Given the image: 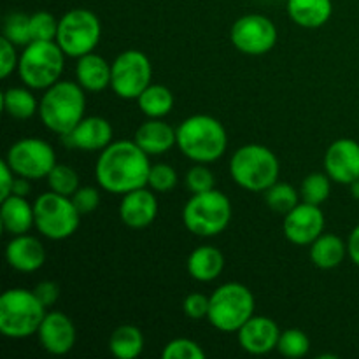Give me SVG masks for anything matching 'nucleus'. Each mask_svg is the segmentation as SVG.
<instances>
[{"mask_svg": "<svg viewBox=\"0 0 359 359\" xmlns=\"http://www.w3.org/2000/svg\"><path fill=\"white\" fill-rule=\"evenodd\" d=\"M58 23L60 20H56L48 11H39V13L30 14L32 41H56Z\"/></svg>", "mask_w": 359, "mask_h": 359, "instance_id": "37", "label": "nucleus"}, {"mask_svg": "<svg viewBox=\"0 0 359 359\" xmlns=\"http://www.w3.org/2000/svg\"><path fill=\"white\" fill-rule=\"evenodd\" d=\"M133 140L149 156H160L177 146V130L163 121V118H147V121L135 130Z\"/></svg>", "mask_w": 359, "mask_h": 359, "instance_id": "21", "label": "nucleus"}, {"mask_svg": "<svg viewBox=\"0 0 359 359\" xmlns=\"http://www.w3.org/2000/svg\"><path fill=\"white\" fill-rule=\"evenodd\" d=\"M175 130L179 151L193 163H214L226 153V128L214 116L193 114Z\"/></svg>", "mask_w": 359, "mask_h": 359, "instance_id": "2", "label": "nucleus"}, {"mask_svg": "<svg viewBox=\"0 0 359 359\" xmlns=\"http://www.w3.org/2000/svg\"><path fill=\"white\" fill-rule=\"evenodd\" d=\"M332 179L326 172H312L302 181L300 198L302 202L312 203V205H323L330 198L332 193Z\"/></svg>", "mask_w": 359, "mask_h": 359, "instance_id": "31", "label": "nucleus"}, {"mask_svg": "<svg viewBox=\"0 0 359 359\" xmlns=\"http://www.w3.org/2000/svg\"><path fill=\"white\" fill-rule=\"evenodd\" d=\"M100 37V18L93 11L76 7L60 18L56 42L67 58H81L88 53H93Z\"/></svg>", "mask_w": 359, "mask_h": 359, "instance_id": "10", "label": "nucleus"}, {"mask_svg": "<svg viewBox=\"0 0 359 359\" xmlns=\"http://www.w3.org/2000/svg\"><path fill=\"white\" fill-rule=\"evenodd\" d=\"M109 351L118 359H135L144 351V335L139 326L121 325L111 333Z\"/></svg>", "mask_w": 359, "mask_h": 359, "instance_id": "28", "label": "nucleus"}, {"mask_svg": "<svg viewBox=\"0 0 359 359\" xmlns=\"http://www.w3.org/2000/svg\"><path fill=\"white\" fill-rule=\"evenodd\" d=\"M158 216V198L153 189L146 186L121 196L119 219L132 230H142L154 223Z\"/></svg>", "mask_w": 359, "mask_h": 359, "instance_id": "19", "label": "nucleus"}, {"mask_svg": "<svg viewBox=\"0 0 359 359\" xmlns=\"http://www.w3.org/2000/svg\"><path fill=\"white\" fill-rule=\"evenodd\" d=\"M70 198H72L74 205L77 207L81 216L95 212L100 205V191L95 186H79Z\"/></svg>", "mask_w": 359, "mask_h": 359, "instance_id": "39", "label": "nucleus"}, {"mask_svg": "<svg viewBox=\"0 0 359 359\" xmlns=\"http://www.w3.org/2000/svg\"><path fill=\"white\" fill-rule=\"evenodd\" d=\"M30 179L27 177H20V175H16V179H14V184H13V193L11 195H18V196H28L30 195Z\"/></svg>", "mask_w": 359, "mask_h": 359, "instance_id": "45", "label": "nucleus"}, {"mask_svg": "<svg viewBox=\"0 0 359 359\" xmlns=\"http://www.w3.org/2000/svg\"><path fill=\"white\" fill-rule=\"evenodd\" d=\"M86 112V93L77 81H62L44 90L39 100V118L49 132L69 133Z\"/></svg>", "mask_w": 359, "mask_h": 359, "instance_id": "3", "label": "nucleus"}, {"mask_svg": "<svg viewBox=\"0 0 359 359\" xmlns=\"http://www.w3.org/2000/svg\"><path fill=\"white\" fill-rule=\"evenodd\" d=\"M311 262L319 270H333L342 265L347 256V242L333 233H323L309 248Z\"/></svg>", "mask_w": 359, "mask_h": 359, "instance_id": "26", "label": "nucleus"}, {"mask_svg": "<svg viewBox=\"0 0 359 359\" xmlns=\"http://www.w3.org/2000/svg\"><path fill=\"white\" fill-rule=\"evenodd\" d=\"M35 230L49 241H67L81 224V212L72 198L49 189L34 202Z\"/></svg>", "mask_w": 359, "mask_h": 359, "instance_id": "9", "label": "nucleus"}, {"mask_svg": "<svg viewBox=\"0 0 359 359\" xmlns=\"http://www.w3.org/2000/svg\"><path fill=\"white\" fill-rule=\"evenodd\" d=\"M114 128L102 116H84L69 133L62 135V142L69 149L84 153H100L112 142Z\"/></svg>", "mask_w": 359, "mask_h": 359, "instance_id": "15", "label": "nucleus"}, {"mask_svg": "<svg viewBox=\"0 0 359 359\" xmlns=\"http://www.w3.org/2000/svg\"><path fill=\"white\" fill-rule=\"evenodd\" d=\"M209 305L210 297H205L202 293H191L182 302V311L189 319L200 321V319H207L209 316Z\"/></svg>", "mask_w": 359, "mask_h": 359, "instance_id": "40", "label": "nucleus"}, {"mask_svg": "<svg viewBox=\"0 0 359 359\" xmlns=\"http://www.w3.org/2000/svg\"><path fill=\"white\" fill-rule=\"evenodd\" d=\"M326 219L321 205L300 202L284 216L283 230L287 241L294 245H311L325 233Z\"/></svg>", "mask_w": 359, "mask_h": 359, "instance_id": "14", "label": "nucleus"}, {"mask_svg": "<svg viewBox=\"0 0 359 359\" xmlns=\"http://www.w3.org/2000/svg\"><path fill=\"white\" fill-rule=\"evenodd\" d=\"M2 109L9 118L16 121H27L39 114V100L35 98L34 90L28 86L7 88L2 93Z\"/></svg>", "mask_w": 359, "mask_h": 359, "instance_id": "27", "label": "nucleus"}, {"mask_svg": "<svg viewBox=\"0 0 359 359\" xmlns=\"http://www.w3.org/2000/svg\"><path fill=\"white\" fill-rule=\"evenodd\" d=\"M347 256H349L354 265L359 266V224L354 226L349 238H347Z\"/></svg>", "mask_w": 359, "mask_h": 359, "instance_id": "44", "label": "nucleus"}, {"mask_svg": "<svg viewBox=\"0 0 359 359\" xmlns=\"http://www.w3.org/2000/svg\"><path fill=\"white\" fill-rule=\"evenodd\" d=\"M153 79V65L139 49L121 51L112 62L111 90L123 100H137Z\"/></svg>", "mask_w": 359, "mask_h": 359, "instance_id": "11", "label": "nucleus"}, {"mask_svg": "<svg viewBox=\"0 0 359 359\" xmlns=\"http://www.w3.org/2000/svg\"><path fill=\"white\" fill-rule=\"evenodd\" d=\"M0 223L4 231L11 237L28 233L32 228H35L34 203L28 202L27 196L9 195L0 205Z\"/></svg>", "mask_w": 359, "mask_h": 359, "instance_id": "23", "label": "nucleus"}, {"mask_svg": "<svg viewBox=\"0 0 359 359\" xmlns=\"http://www.w3.org/2000/svg\"><path fill=\"white\" fill-rule=\"evenodd\" d=\"M309 349H311V339L300 328H287L280 332L279 344H277V353L280 356L298 359L307 356Z\"/></svg>", "mask_w": 359, "mask_h": 359, "instance_id": "32", "label": "nucleus"}, {"mask_svg": "<svg viewBox=\"0 0 359 359\" xmlns=\"http://www.w3.org/2000/svg\"><path fill=\"white\" fill-rule=\"evenodd\" d=\"M18 46L2 37V51H0V76L7 79L13 72H18V63H20V55L16 53Z\"/></svg>", "mask_w": 359, "mask_h": 359, "instance_id": "41", "label": "nucleus"}, {"mask_svg": "<svg viewBox=\"0 0 359 359\" xmlns=\"http://www.w3.org/2000/svg\"><path fill=\"white\" fill-rule=\"evenodd\" d=\"M265 202L273 212L286 216L300 203V191H297L290 182L277 181L265 191Z\"/></svg>", "mask_w": 359, "mask_h": 359, "instance_id": "30", "label": "nucleus"}, {"mask_svg": "<svg viewBox=\"0 0 359 359\" xmlns=\"http://www.w3.org/2000/svg\"><path fill=\"white\" fill-rule=\"evenodd\" d=\"M349 188H351V195H353V198L359 200V179H356L354 182H351Z\"/></svg>", "mask_w": 359, "mask_h": 359, "instance_id": "46", "label": "nucleus"}, {"mask_svg": "<svg viewBox=\"0 0 359 359\" xmlns=\"http://www.w3.org/2000/svg\"><path fill=\"white\" fill-rule=\"evenodd\" d=\"M163 359H203L205 351L191 339H174L167 342L161 351Z\"/></svg>", "mask_w": 359, "mask_h": 359, "instance_id": "36", "label": "nucleus"}, {"mask_svg": "<svg viewBox=\"0 0 359 359\" xmlns=\"http://www.w3.org/2000/svg\"><path fill=\"white\" fill-rule=\"evenodd\" d=\"M137 104H139L140 112H142L146 118H154L161 119L165 116H168L174 109V93L168 90L163 84H153L151 83L146 90L140 93V97L137 98Z\"/></svg>", "mask_w": 359, "mask_h": 359, "instance_id": "29", "label": "nucleus"}, {"mask_svg": "<svg viewBox=\"0 0 359 359\" xmlns=\"http://www.w3.org/2000/svg\"><path fill=\"white\" fill-rule=\"evenodd\" d=\"M231 202L216 188L195 193L182 207V223L196 237H216L223 233L231 221Z\"/></svg>", "mask_w": 359, "mask_h": 359, "instance_id": "7", "label": "nucleus"}, {"mask_svg": "<svg viewBox=\"0 0 359 359\" xmlns=\"http://www.w3.org/2000/svg\"><path fill=\"white\" fill-rule=\"evenodd\" d=\"M149 170V154L135 140H112L98 154L95 179L104 191L123 196L147 186Z\"/></svg>", "mask_w": 359, "mask_h": 359, "instance_id": "1", "label": "nucleus"}, {"mask_svg": "<svg viewBox=\"0 0 359 359\" xmlns=\"http://www.w3.org/2000/svg\"><path fill=\"white\" fill-rule=\"evenodd\" d=\"M2 37H6L7 41L13 42L14 46H21V48L30 44V16L25 13H20V11L7 14L6 20H4Z\"/></svg>", "mask_w": 359, "mask_h": 359, "instance_id": "33", "label": "nucleus"}, {"mask_svg": "<svg viewBox=\"0 0 359 359\" xmlns=\"http://www.w3.org/2000/svg\"><path fill=\"white\" fill-rule=\"evenodd\" d=\"M65 53L56 41H32L20 53L18 76L30 90H48L62 79Z\"/></svg>", "mask_w": 359, "mask_h": 359, "instance_id": "6", "label": "nucleus"}, {"mask_svg": "<svg viewBox=\"0 0 359 359\" xmlns=\"http://www.w3.org/2000/svg\"><path fill=\"white\" fill-rule=\"evenodd\" d=\"M6 262L20 273H34L46 263V249L37 237L23 233L9 241L6 248Z\"/></svg>", "mask_w": 359, "mask_h": 359, "instance_id": "20", "label": "nucleus"}, {"mask_svg": "<svg viewBox=\"0 0 359 359\" xmlns=\"http://www.w3.org/2000/svg\"><path fill=\"white\" fill-rule=\"evenodd\" d=\"M224 265H226L224 255L214 245H200V248L193 249L191 255L188 256V262H186L189 277L196 283L203 284L219 279Z\"/></svg>", "mask_w": 359, "mask_h": 359, "instance_id": "24", "label": "nucleus"}, {"mask_svg": "<svg viewBox=\"0 0 359 359\" xmlns=\"http://www.w3.org/2000/svg\"><path fill=\"white\" fill-rule=\"evenodd\" d=\"M14 179H16V174L13 172V168L9 167L6 160L0 163V200L7 198V196L13 193V184Z\"/></svg>", "mask_w": 359, "mask_h": 359, "instance_id": "43", "label": "nucleus"}, {"mask_svg": "<svg viewBox=\"0 0 359 359\" xmlns=\"http://www.w3.org/2000/svg\"><path fill=\"white\" fill-rule=\"evenodd\" d=\"M34 293L46 307H53L60 298V286L53 280H42L34 287Z\"/></svg>", "mask_w": 359, "mask_h": 359, "instance_id": "42", "label": "nucleus"}, {"mask_svg": "<svg viewBox=\"0 0 359 359\" xmlns=\"http://www.w3.org/2000/svg\"><path fill=\"white\" fill-rule=\"evenodd\" d=\"M46 179H48V186L51 191L65 196H72L81 186L77 172L72 167L63 163H56Z\"/></svg>", "mask_w": 359, "mask_h": 359, "instance_id": "34", "label": "nucleus"}, {"mask_svg": "<svg viewBox=\"0 0 359 359\" xmlns=\"http://www.w3.org/2000/svg\"><path fill=\"white\" fill-rule=\"evenodd\" d=\"M277 27L263 14H244L233 21L230 41L238 53L248 56H263L277 44Z\"/></svg>", "mask_w": 359, "mask_h": 359, "instance_id": "13", "label": "nucleus"}, {"mask_svg": "<svg viewBox=\"0 0 359 359\" xmlns=\"http://www.w3.org/2000/svg\"><path fill=\"white\" fill-rule=\"evenodd\" d=\"M286 11L294 25L307 30L325 27L333 14L332 0H287Z\"/></svg>", "mask_w": 359, "mask_h": 359, "instance_id": "25", "label": "nucleus"}, {"mask_svg": "<svg viewBox=\"0 0 359 359\" xmlns=\"http://www.w3.org/2000/svg\"><path fill=\"white\" fill-rule=\"evenodd\" d=\"M46 309L34 290L11 287L4 291L0 297V333L13 340L37 335L39 326L48 314Z\"/></svg>", "mask_w": 359, "mask_h": 359, "instance_id": "5", "label": "nucleus"}, {"mask_svg": "<svg viewBox=\"0 0 359 359\" xmlns=\"http://www.w3.org/2000/svg\"><path fill=\"white\" fill-rule=\"evenodd\" d=\"M230 177L238 188L252 193H265L279 181L280 163L277 154L263 144H245L230 158Z\"/></svg>", "mask_w": 359, "mask_h": 359, "instance_id": "4", "label": "nucleus"}, {"mask_svg": "<svg viewBox=\"0 0 359 359\" xmlns=\"http://www.w3.org/2000/svg\"><path fill=\"white\" fill-rule=\"evenodd\" d=\"M325 172L337 184L349 186L359 179V142L337 139L325 153Z\"/></svg>", "mask_w": 359, "mask_h": 359, "instance_id": "17", "label": "nucleus"}, {"mask_svg": "<svg viewBox=\"0 0 359 359\" xmlns=\"http://www.w3.org/2000/svg\"><path fill=\"white\" fill-rule=\"evenodd\" d=\"M6 161L14 174L30 181L48 177L53 167L58 163L51 144L37 137H27L14 142L7 151Z\"/></svg>", "mask_w": 359, "mask_h": 359, "instance_id": "12", "label": "nucleus"}, {"mask_svg": "<svg viewBox=\"0 0 359 359\" xmlns=\"http://www.w3.org/2000/svg\"><path fill=\"white\" fill-rule=\"evenodd\" d=\"M186 188L191 195L195 193L209 191L216 188V179H214L212 170L205 163H195L188 172H186Z\"/></svg>", "mask_w": 359, "mask_h": 359, "instance_id": "38", "label": "nucleus"}, {"mask_svg": "<svg viewBox=\"0 0 359 359\" xmlns=\"http://www.w3.org/2000/svg\"><path fill=\"white\" fill-rule=\"evenodd\" d=\"M238 346L251 356H265L277 351L280 330L272 318L252 316L237 332Z\"/></svg>", "mask_w": 359, "mask_h": 359, "instance_id": "18", "label": "nucleus"}, {"mask_svg": "<svg viewBox=\"0 0 359 359\" xmlns=\"http://www.w3.org/2000/svg\"><path fill=\"white\" fill-rule=\"evenodd\" d=\"M252 291L241 283L221 284L210 294L207 321L223 333H237L255 316Z\"/></svg>", "mask_w": 359, "mask_h": 359, "instance_id": "8", "label": "nucleus"}, {"mask_svg": "<svg viewBox=\"0 0 359 359\" xmlns=\"http://www.w3.org/2000/svg\"><path fill=\"white\" fill-rule=\"evenodd\" d=\"M179 182V175L175 168L168 163L151 165L149 177H147V186L154 193H170L174 191Z\"/></svg>", "mask_w": 359, "mask_h": 359, "instance_id": "35", "label": "nucleus"}, {"mask_svg": "<svg viewBox=\"0 0 359 359\" xmlns=\"http://www.w3.org/2000/svg\"><path fill=\"white\" fill-rule=\"evenodd\" d=\"M111 74L112 63L95 51L77 58L76 81L88 93H100L111 88Z\"/></svg>", "mask_w": 359, "mask_h": 359, "instance_id": "22", "label": "nucleus"}, {"mask_svg": "<svg viewBox=\"0 0 359 359\" xmlns=\"http://www.w3.org/2000/svg\"><path fill=\"white\" fill-rule=\"evenodd\" d=\"M39 344L51 356H65L74 349L77 340L76 325L72 319L60 311H51L46 314L37 332Z\"/></svg>", "mask_w": 359, "mask_h": 359, "instance_id": "16", "label": "nucleus"}]
</instances>
